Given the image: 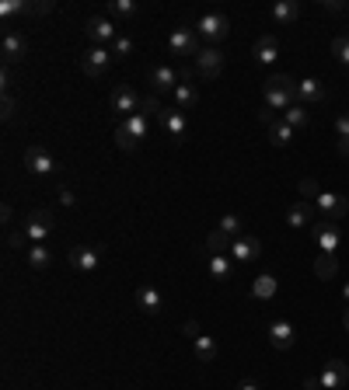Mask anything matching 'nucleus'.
<instances>
[{
	"label": "nucleus",
	"instance_id": "obj_43",
	"mask_svg": "<svg viewBox=\"0 0 349 390\" xmlns=\"http://www.w3.org/2000/svg\"><path fill=\"white\" fill-rule=\"evenodd\" d=\"M335 133H339V140H349V112H342L335 119Z\"/></svg>",
	"mask_w": 349,
	"mask_h": 390
},
{
	"label": "nucleus",
	"instance_id": "obj_29",
	"mask_svg": "<svg viewBox=\"0 0 349 390\" xmlns=\"http://www.w3.org/2000/svg\"><path fill=\"white\" fill-rule=\"evenodd\" d=\"M269 140H273V147H290L294 143V126H287L283 119H276L269 126Z\"/></svg>",
	"mask_w": 349,
	"mask_h": 390
},
{
	"label": "nucleus",
	"instance_id": "obj_44",
	"mask_svg": "<svg viewBox=\"0 0 349 390\" xmlns=\"http://www.w3.org/2000/svg\"><path fill=\"white\" fill-rule=\"evenodd\" d=\"M349 4H346V0H321V11H332V15H342Z\"/></svg>",
	"mask_w": 349,
	"mask_h": 390
},
{
	"label": "nucleus",
	"instance_id": "obj_6",
	"mask_svg": "<svg viewBox=\"0 0 349 390\" xmlns=\"http://www.w3.org/2000/svg\"><path fill=\"white\" fill-rule=\"evenodd\" d=\"M196 35L217 46L220 39H227V35H231V21H227L224 15H203V18L196 21Z\"/></svg>",
	"mask_w": 349,
	"mask_h": 390
},
{
	"label": "nucleus",
	"instance_id": "obj_46",
	"mask_svg": "<svg viewBox=\"0 0 349 390\" xmlns=\"http://www.w3.org/2000/svg\"><path fill=\"white\" fill-rule=\"evenodd\" d=\"M182 335L196 342V338H199V321H186V324H182Z\"/></svg>",
	"mask_w": 349,
	"mask_h": 390
},
{
	"label": "nucleus",
	"instance_id": "obj_18",
	"mask_svg": "<svg viewBox=\"0 0 349 390\" xmlns=\"http://www.w3.org/2000/svg\"><path fill=\"white\" fill-rule=\"evenodd\" d=\"M262 254V244H258V237H251V234H241L234 244H231V258L238 261V265H244V261H255Z\"/></svg>",
	"mask_w": 349,
	"mask_h": 390
},
{
	"label": "nucleus",
	"instance_id": "obj_13",
	"mask_svg": "<svg viewBox=\"0 0 349 390\" xmlns=\"http://www.w3.org/2000/svg\"><path fill=\"white\" fill-rule=\"evenodd\" d=\"M49 230H53V216H49V210H35V213L25 220V234H28L32 244H42V241L49 237Z\"/></svg>",
	"mask_w": 349,
	"mask_h": 390
},
{
	"label": "nucleus",
	"instance_id": "obj_48",
	"mask_svg": "<svg viewBox=\"0 0 349 390\" xmlns=\"http://www.w3.org/2000/svg\"><path fill=\"white\" fill-rule=\"evenodd\" d=\"M60 203H63V206H73V192H70V188H60Z\"/></svg>",
	"mask_w": 349,
	"mask_h": 390
},
{
	"label": "nucleus",
	"instance_id": "obj_32",
	"mask_svg": "<svg viewBox=\"0 0 349 390\" xmlns=\"http://www.w3.org/2000/svg\"><path fill=\"white\" fill-rule=\"evenodd\" d=\"M335 272H339L335 254H318V258H314V275H318V279H335Z\"/></svg>",
	"mask_w": 349,
	"mask_h": 390
},
{
	"label": "nucleus",
	"instance_id": "obj_17",
	"mask_svg": "<svg viewBox=\"0 0 349 390\" xmlns=\"http://www.w3.org/2000/svg\"><path fill=\"white\" fill-rule=\"evenodd\" d=\"M136 307L143 310V314H161V307H164V297H161V289L157 286H150V282H143V286H136Z\"/></svg>",
	"mask_w": 349,
	"mask_h": 390
},
{
	"label": "nucleus",
	"instance_id": "obj_22",
	"mask_svg": "<svg viewBox=\"0 0 349 390\" xmlns=\"http://www.w3.org/2000/svg\"><path fill=\"white\" fill-rule=\"evenodd\" d=\"M251 56H255V63H262V66H269V63H273V59L280 56V42H276L273 35H258V42H255Z\"/></svg>",
	"mask_w": 349,
	"mask_h": 390
},
{
	"label": "nucleus",
	"instance_id": "obj_41",
	"mask_svg": "<svg viewBox=\"0 0 349 390\" xmlns=\"http://www.w3.org/2000/svg\"><path fill=\"white\" fill-rule=\"evenodd\" d=\"M8 248H15V251H18V248H21V251H28V248H32V244H28V234H25V227L8 234Z\"/></svg>",
	"mask_w": 349,
	"mask_h": 390
},
{
	"label": "nucleus",
	"instance_id": "obj_30",
	"mask_svg": "<svg viewBox=\"0 0 349 390\" xmlns=\"http://www.w3.org/2000/svg\"><path fill=\"white\" fill-rule=\"evenodd\" d=\"M193 349H196V359H199V362H213V359H217V342H213L210 335H199V338L193 342Z\"/></svg>",
	"mask_w": 349,
	"mask_h": 390
},
{
	"label": "nucleus",
	"instance_id": "obj_8",
	"mask_svg": "<svg viewBox=\"0 0 349 390\" xmlns=\"http://www.w3.org/2000/svg\"><path fill=\"white\" fill-rule=\"evenodd\" d=\"M157 122H161V129H164V136H168L171 143H186V133H189L186 112H179V109H164Z\"/></svg>",
	"mask_w": 349,
	"mask_h": 390
},
{
	"label": "nucleus",
	"instance_id": "obj_47",
	"mask_svg": "<svg viewBox=\"0 0 349 390\" xmlns=\"http://www.w3.org/2000/svg\"><path fill=\"white\" fill-rule=\"evenodd\" d=\"M53 11V0H39V4H32V15H49Z\"/></svg>",
	"mask_w": 349,
	"mask_h": 390
},
{
	"label": "nucleus",
	"instance_id": "obj_3",
	"mask_svg": "<svg viewBox=\"0 0 349 390\" xmlns=\"http://www.w3.org/2000/svg\"><path fill=\"white\" fill-rule=\"evenodd\" d=\"M112 49H98V46H91V49H84L80 56H77V66H80V73L84 77H105V70L112 66Z\"/></svg>",
	"mask_w": 349,
	"mask_h": 390
},
{
	"label": "nucleus",
	"instance_id": "obj_4",
	"mask_svg": "<svg viewBox=\"0 0 349 390\" xmlns=\"http://www.w3.org/2000/svg\"><path fill=\"white\" fill-rule=\"evenodd\" d=\"M168 53L171 56H179V59H196L199 56V35H196V28H174L171 35H168Z\"/></svg>",
	"mask_w": 349,
	"mask_h": 390
},
{
	"label": "nucleus",
	"instance_id": "obj_23",
	"mask_svg": "<svg viewBox=\"0 0 349 390\" xmlns=\"http://www.w3.org/2000/svg\"><path fill=\"white\" fill-rule=\"evenodd\" d=\"M301 18V0H276V4H273V21L276 25H294Z\"/></svg>",
	"mask_w": 349,
	"mask_h": 390
},
{
	"label": "nucleus",
	"instance_id": "obj_50",
	"mask_svg": "<svg viewBox=\"0 0 349 390\" xmlns=\"http://www.w3.org/2000/svg\"><path fill=\"white\" fill-rule=\"evenodd\" d=\"M0 216H4V223H11V216H15V210H11V203H4V206H0Z\"/></svg>",
	"mask_w": 349,
	"mask_h": 390
},
{
	"label": "nucleus",
	"instance_id": "obj_40",
	"mask_svg": "<svg viewBox=\"0 0 349 390\" xmlns=\"http://www.w3.org/2000/svg\"><path fill=\"white\" fill-rule=\"evenodd\" d=\"M116 143H119V150H136V147H140V143L126 133V126H123V122L116 126Z\"/></svg>",
	"mask_w": 349,
	"mask_h": 390
},
{
	"label": "nucleus",
	"instance_id": "obj_24",
	"mask_svg": "<svg viewBox=\"0 0 349 390\" xmlns=\"http://www.w3.org/2000/svg\"><path fill=\"white\" fill-rule=\"evenodd\" d=\"M196 102H199V91H196L193 80H182L179 87H174V109H179V112H189Z\"/></svg>",
	"mask_w": 349,
	"mask_h": 390
},
{
	"label": "nucleus",
	"instance_id": "obj_1",
	"mask_svg": "<svg viewBox=\"0 0 349 390\" xmlns=\"http://www.w3.org/2000/svg\"><path fill=\"white\" fill-rule=\"evenodd\" d=\"M262 98H266V109L287 112L290 105H297V80L287 77V73H273L262 84Z\"/></svg>",
	"mask_w": 349,
	"mask_h": 390
},
{
	"label": "nucleus",
	"instance_id": "obj_10",
	"mask_svg": "<svg viewBox=\"0 0 349 390\" xmlns=\"http://www.w3.org/2000/svg\"><path fill=\"white\" fill-rule=\"evenodd\" d=\"M140 105H143V98H140L129 84H123V87H116V91H112V112H116V115L129 119V115H136V112H140Z\"/></svg>",
	"mask_w": 349,
	"mask_h": 390
},
{
	"label": "nucleus",
	"instance_id": "obj_15",
	"mask_svg": "<svg viewBox=\"0 0 349 390\" xmlns=\"http://www.w3.org/2000/svg\"><path fill=\"white\" fill-rule=\"evenodd\" d=\"M25 167L32 174H53L56 171V160H53V154L46 147H28L25 150Z\"/></svg>",
	"mask_w": 349,
	"mask_h": 390
},
{
	"label": "nucleus",
	"instance_id": "obj_38",
	"mask_svg": "<svg viewBox=\"0 0 349 390\" xmlns=\"http://www.w3.org/2000/svg\"><path fill=\"white\" fill-rule=\"evenodd\" d=\"M112 56H116V59H126V56H133V39H129V35H119V39L112 42Z\"/></svg>",
	"mask_w": 349,
	"mask_h": 390
},
{
	"label": "nucleus",
	"instance_id": "obj_36",
	"mask_svg": "<svg viewBox=\"0 0 349 390\" xmlns=\"http://www.w3.org/2000/svg\"><path fill=\"white\" fill-rule=\"evenodd\" d=\"M283 122H287V126H294V129H304V126L311 122V115L304 112V105H290V109L283 112Z\"/></svg>",
	"mask_w": 349,
	"mask_h": 390
},
{
	"label": "nucleus",
	"instance_id": "obj_11",
	"mask_svg": "<svg viewBox=\"0 0 349 390\" xmlns=\"http://www.w3.org/2000/svg\"><path fill=\"white\" fill-rule=\"evenodd\" d=\"M318 380H321V390H342L349 387V366L342 359H328Z\"/></svg>",
	"mask_w": 349,
	"mask_h": 390
},
{
	"label": "nucleus",
	"instance_id": "obj_16",
	"mask_svg": "<svg viewBox=\"0 0 349 390\" xmlns=\"http://www.w3.org/2000/svg\"><path fill=\"white\" fill-rule=\"evenodd\" d=\"M25 53H28L25 35H21V32H8L4 42H0V56H4V63H8V66H11V63H21Z\"/></svg>",
	"mask_w": 349,
	"mask_h": 390
},
{
	"label": "nucleus",
	"instance_id": "obj_39",
	"mask_svg": "<svg viewBox=\"0 0 349 390\" xmlns=\"http://www.w3.org/2000/svg\"><path fill=\"white\" fill-rule=\"evenodd\" d=\"M140 112L147 115V119H161V98H143V105H140Z\"/></svg>",
	"mask_w": 349,
	"mask_h": 390
},
{
	"label": "nucleus",
	"instance_id": "obj_9",
	"mask_svg": "<svg viewBox=\"0 0 349 390\" xmlns=\"http://www.w3.org/2000/svg\"><path fill=\"white\" fill-rule=\"evenodd\" d=\"M339 241H342V230H339V223H332V220H314V244L321 248V254H335L339 251Z\"/></svg>",
	"mask_w": 349,
	"mask_h": 390
},
{
	"label": "nucleus",
	"instance_id": "obj_53",
	"mask_svg": "<svg viewBox=\"0 0 349 390\" xmlns=\"http://www.w3.org/2000/svg\"><path fill=\"white\" fill-rule=\"evenodd\" d=\"M342 297H346V304H349V282L342 286Z\"/></svg>",
	"mask_w": 349,
	"mask_h": 390
},
{
	"label": "nucleus",
	"instance_id": "obj_12",
	"mask_svg": "<svg viewBox=\"0 0 349 390\" xmlns=\"http://www.w3.org/2000/svg\"><path fill=\"white\" fill-rule=\"evenodd\" d=\"M220 70H224V53H220L217 46L199 49V56H196V73H199L203 80H213Z\"/></svg>",
	"mask_w": 349,
	"mask_h": 390
},
{
	"label": "nucleus",
	"instance_id": "obj_20",
	"mask_svg": "<svg viewBox=\"0 0 349 390\" xmlns=\"http://www.w3.org/2000/svg\"><path fill=\"white\" fill-rule=\"evenodd\" d=\"M294 338H297V331H294L290 321H273V324H269V342H273V349L287 352V349L294 345Z\"/></svg>",
	"mask_w": 349,
	"mask_h": 390
},
{
	"label": "nucleus",
	"instance_id": "obj_25",
	"mask_svg": "<svg viewBox=\"0 0 349 390\" xmlns=\"http://www.w3.org/2000/svg\"><path fill=\"white\" fill-rule=\"evenodd\" d=\"M25 261H28V268H32V272H46V268L53 265V254H49V248H46V244H32V248L25 251Z\"/></svg>",
	"mask_w": 349,
	"mask_h": 390
},
{
	"label": "nucleus",
	"instance_id": "obj_27",
	"mask_svg": "<svg viewBox=\"0 0 349 390\" xmlns=\"http://www.w3.org/2000/svg\"><path fill=\"white\" fill-rule=\"evenodd\" d=\"M123 126H126V133H129L136 143H143V140H147V133H150V119H147L143 112H136V115L123 119Z\"/></svg>",
	"mask_w": 349,
	"mask_h": 390
},
{
	"label": "nucleus",
	"instance_id": "obj_42",
	"mask_svg": "<svg viewBox=\"0 0 349 390\" xmlns=\"http://www.w3.org/2000/svg\"><path fill=\"white\" fill-rule=\"evenodd\" d=\"M318 195H321L318 192V181L314 178H301V199L307 203V199H318Z\"/></svg>",
	"mask_w": 349,
	"mask_h": 390
},
{
	"label": "nucleus",
	"instance_id": "obj_14",
	"mask_svg": "<svg viewBox=\"0 0 349 390\" xmlns=\"http://www.w3.org/2000/svg\"><path fill=\"white\" fill-rule=\"evenodd\" d=\"M182 84V73L179 70H171V66H154L150 70V87L157 94H174V87Z\"/></svg>",
	"mask_w": 349,
	"mask_h": 390
},
{
	"label": "nucleus",
	"instance_id": "obj_2",
	"mask_svg": "<svg viewBox=\"0 0 349 390\" xmlns=\"http://www.w3.org/2000/svg\"><path fill=\"white\" fill-rule=\"evenodd\" d=\"M84 35H87V42H91V46H98V49H112V42L119 39L116 25H112L105 15L87 18V21H84Z\"/></svg>",
	"mask_w": 349,
	"mask_h": 390
},
{
	"label": "nucleus",
	"instance_id": "obj_31",
	"mask_svg": "<svg viewBox=\"0 0 349 390\" xmlns=\"http://www.w3.org/2000/svg\"><path fill=\"white\" fill-rule=\"evenodd\" d=\"M15 15H32V0H0V18H15Z\"/></svg>",
	"mask_w": 349,
	"mask_h": 390
},
{
	"label": "nucleus",
	"instance_id": "obj_49",
	"mask_svg": "<svg viewBox=\"0 0 349 390\" xmlns=\"http://www.w3.org/2000/svg\"><path fill=\"white\" fill-rule=\"evenodd\" d=\"M304 390H321V380H318V376H307V380H304Z\"/></svg>",
	"mask_w": 349,
	"mask_h": 390
},
{
	"label": "nucleus",
	"instance_id": "obj_21",
	"mask_svg": "<svg viewBox=\"0 0 349 390\" xmlns=\"http://www.w3.org/2000/svg\"><path fill=\"white\" fill-rule=\"evenodd\" d=\"M314 210L301 199V203H294L290 210H287V227H294V230H301V227H314Z\"/></svg>",
	"mask_w": 349,
	"mask_h": 390
},
{
	"label": "nucleus",
	"instance_id": "obj_34",
	"mask_svg": "<svg viewBox=\"0 0 349 390\" xmlns=\"http://www.w3.org/2000/svg\"><path fill=\"white\" fill-rule=\"evenodd\" d=\"M217 230H224L227 237H234V241H238V237L244 234V220H241L238 213H227V216H224V220L217 223Z\"/></svg>",
	"mask_w": 349,
	"mask_h": 390
},
{
	"label": "nucleus",
	"instance_id": "obj_26",
	"mask_svg": "<svg viewBox=\"0 0 349 390\" xmlns=\"http://www.w3.org/2000/svg\"><path fill=\"white\" fill-rule=\"evenodd\" d=\"M234 258L231 254H210V275L217 279V282H227L231 275H234Z\"/></svg>",
	"mask_w": 349,
	"mask_h": 390
},
{
	"label": "nucleus",
	"instance_id": "obj_28",
	"mask_svg": "<svg viewBox=\"0 0 349 390\" xmlns=\"http://www.w3.org/2000/svg\"><path fill=\"white\" fill-rule=\"evenodd\" d=\"M276 289H280V282H276L273 275H258V279L251 282V297H255V300H273Z\"/></svg>",
	"mask_w": 349,
	"mask_h": 390
},
{
	"label": "nucleus",
	"instance_id": "obj_5",
	"mask_svg": "<svg viewBox=\"0 0 349 390\" xmlns=\"http://www.w3.org/2000/svg\"><path fill=\"white\" fill-rule=\"evenodd\" d=\"M66 261H70V268H77V272H84V275H91V272L102 268V248L77 244V248L66 251Z\"/></svg>",
	"mask_w": 349,
	"mask_h": 390
},
{
	"label": "nucleus",
	"instance_id": "obj_52",
	"mask_svg": "<svg viewBox=\"0 0 349 390\" xmlns=\"http://www.w3.org/2000/svg\"><path fill=\"white\" fill-rule=\"evenodd\" d=\"M342 328H346V335H349V307H346V314H342Z\"/></svg>",
	"mask_w": 349,
	"mask_h": 390
},
{
	"label": "nucleus",
	"instance_id": "obj_19",
	"mask_svg": "<svg viewBox=\"0 0 349 390\" xmlns=\"http://www.w3.org/2000/svg\"><path fill=\"white\" fill-rule=\"evenodd\" d=\"M297 102H301V105H321V102H325V84L314 80V77L301 80V84H297Z\"/></svg>",
	"mask_w": 349,
	"mask_h": 390
},
{
	"label": "nucleus",
	"instance_id": "obj_7",
	"mask_svg": "<svg viewBox=\"0 0 349 390\" xmlns=\"http://www.w3.org/2000/svg\"><path fill=\"white\" fill-rule=\"evenodd\" d=\"M314 206H318V216H321V220H332V223H339V220L349 213L346 195H335V192H321L318 199H314Z\"/></svg>",
	"mask_w": 349,
	"mask_h": 390
},
{
	"label": "nucleus",
	"instance_id": "obj_33",
	"mask_svg": "<svg viewBox=\"0 0 349 390\" xmlns=\"http://www.w3.org/2000/svg\"><path fill=\"white\" fill-rule=\"evenodd\" d=\"M133 18L136 15V4H133V0H109V4H105V18Z\"/></svg>",
	"mask_w": 349,
	"mask_h": 390
},
{
	"label": "nucleus",
	"instance_id": "obj_35",
	"mask_svg": "<svg viewBox=\"0 0 349 390\" xmlns=\"http://www.w3.org/2000/svg\"><path fill=\"white\" fill-rule=\"evenodd\" d=\"M231 244H234V237H227L224 230H213V234L206 237V248H210L213 254H231Z\"/></svg>",
	"mask_w": 349,
	"mask_h": 390
},
{
	"label": "nucleus",
	"instance_id": "obj_37",
	"mask_svg": "<svg viewBox=\"0 0 349 390\" xmlns=\"http://www.w3.org/2000/svg\"><path fill=\"white\" fill-rule=\"evenodd\" d=\"M332 56H335L342 66H349V35H335V39H332Z\"/></svg>",
	"mask_w": 349,
	"mask_h": 390
},
{
	"label": "nucleus",
	"instance_id": "obj_45",
	"mask_svg": "<svg viewBox=\"0 0 349 390\" xmlns=\"http://www.w3.org/2000/svg\"><path fill=\"white\" fill-rule=\"evenodd\" d=\"M15 112H18L15 98H11V94H4V112H0V115H4V122H11V119H15Z\"/></svg>",
	"mask_w": 349,
	"mask_h": 390
},
{
	"label": "nucleus",
	"instance_id": "obj_51",
	"mask_svg": "<svg viewBox=\"0 0 349 390\" xmlns=\"http://www.w3.org/2000/svg\"><path fill=\"white\" fill-rule=\"evenodd\" d=\"M238 390H258V383H255V380H241Z\"/></svg>",
	"mask_w": 349,
	"mask_h": 390
}]
</instances>
